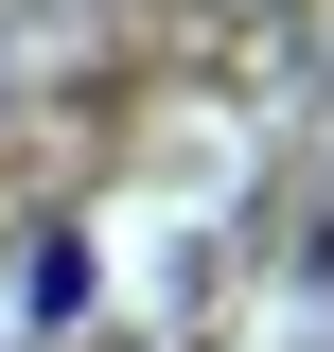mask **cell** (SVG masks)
Segmentation results:
<instances>
[{
    "label": "cell",
    "instance_id": "6da1fadb",
    "mask_svg": "<svg viewBox=\"0 0 334 352\" xmlns=\"http://www.w3.org/2000/svg\"><path fill=\"white\" fill-rule=\"evenodd\" d=\"M88 300V247H71V229H36V264H18V317H71Z\"/></svg>",
    "mask_w": 334,
    "mask_h": 352
}]
</instances>
